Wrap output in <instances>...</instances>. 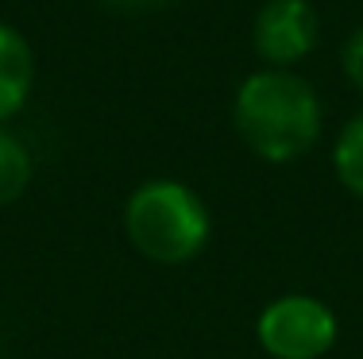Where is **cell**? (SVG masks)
<instances>
[{"label":"cell","mask_w":363,"mask_h":359,"mask_svg":"<svg viewBox=\"0 0 363 359\" xmlns=\"http://www.w3.org/2000/svg\"><path fill=\"white\" fill-rule=\"evenodd\" d=\"M232 124L244 147L263 162H294L321 139L325 108L317 89L298 70L247 74L232 97Z\"/></svg>","instance_id":"1"},{"label":"cell","mask_w":363,"mask_h":359,"mask_svg":"<svg viewBox=\"0 0 363 359\" xmlns=\"http://www.w3.org/2000/svg\"><path fill=\"white\" fill-rule=\"evenodd\" d=\"M128 244L159 267H182L197 259L213 236L209 205L178 178H151L124 201Z\"/></svg>","instance_id":"2"},{"label":"cell","mask_w":363,"mask_h":359,"mask_svg":"<svg viewBox=\"0 0 363 359\" xmlns=\"http://www.w3.org/2000/svg\"><path fill=\"white\" fill-rule=\"evenodd\" d=\"M259 348L274 359H321L340 336L336 313L321 297L282 294L263 305L255 321Z\"/></svg>","instance_id":"3"},{"label":"cell","mask_w":363,"mask_h":359,"mask_svg":"<svg viewBox=\"0 0 363 359\" xmlns=\"http://www.w3.org/2000/svg\"><path fill=\"white\" fill-rule=\"evenodd\" d=\"M321 16L309 0H263L252 23V47L271 70H294L317 50Z\"/></svg>","instance_id":"4"},{"label":"cell","mask_w":363,"mask_h":359,"mask_svg":"<svg viewBox=\"0 0 363 359\" xmlns=\"http://www.w3.org/2000/svg\"><path fill=\"white\" fill-rule=\"evenodd\" d=\"M35 89V50L16 23L0 20V124L28 108Z\"/></svg>","instance_id":"5"},{"label":"cell","mask_w":363,"mask_h":359,"mask_svg":"<svg viewBox=\"0 0 363 359\" xmlns=\"http://www.w3.org/2000/svg\"><path fill=\"white\" fill-rule=\"evenodd\" d=\"M31 174H35V162L28 143L0 124V205L20 201L31 186Z\"/></svg>","instance_id":"6"},{"label":"cell","mask_w":363,"mask_h":359,"mask_svg":"<svg viewBox=\"0 0 363 359\" xmlns=\"http://www.w3.org/2000/svg\"><path fill=\"white\" fill-rule=\"evenodd\" d=\"M333 170H336V182H340L352 198L363 201V108L340 127V135H336Z\"/></svg>","instance_id":"7"},{"label":"cell","mask_w":363,"mask_h":359,"mask_svg":"<svg viewBox=\"0 0 363 359\" xmlns=\"http://www.w3.org/2000/svg\"><path fill=\"white\" fill-rule=\"evenodd\" d=\"M340 70H344V78L352 81V89L363 93V23L352 31L348 39H344V47H340Z\"/></svg>","instance_id":"8"},{"label":"cell","mask_w":363,"mask_h":359,"mask_svg":"<svg viewBox=\"0 0 363 359\" xmlns=\"http://www.w3.org/2000/svg\"><path fill=\"white\" fill-rule=\"evenodd\" d=\"M105 4L116 8V12H147V8H159L167 0H105Z\"/></svg>","instance_id":"9"}]
</instances>
